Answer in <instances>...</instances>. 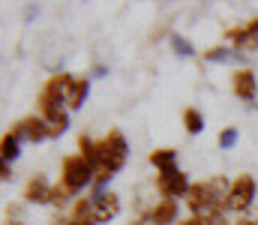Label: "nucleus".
I'll return each instance as SVG.
<instances>
[{
    "label": "nucleus",
    "instance_id": "6e6552de",
    "mask_svg": "<svg viewBox=\"0 0 258 225\" xmlns=\"http://www.w3.org/2000/svg\"><path fill=\"white\" fill-rule=\"evenodd\" d=\"M231 90H234V96L237 99H243V102H252L255 99V72L252 69H237V72L231 75Z\"/></svg>",
    "mask_w": 258,
    "mask_h": 225
},
{
    "label": "nucleus",
    "instance_id": "ddd939ff",
    "mask_svg": "<svg viewBox=\"0 0 258 225\" xmlns=\"http://www.w3.org/2000/svg\"><path fill=\"white\" fill-rule=\"evenodd\" d=\"M150 162H153L159 171H171V168H177V150H171V147L153 150V153H150Z\"/></svg>",
    "mask_w": 258,
    "mask_h": 225
},
{
    "label": "nucleus",
    "instance_id": "aec40b11",
    "mask_svg": "<svg viewBox=\"0 0 258 225\" xmlns=\"http://www.w3.org/2000/svg\"><path fill=\"white\" fill-rule=\"evenodd\" d=\"M237 138H240V135H237V129H234V126H228V129H222V132H219V147L231 150L234 144H237Z\"/></svg>",
    "mask_w": 258,
    "mask_h": 225
},
{
    "label": "nucleus",
    "instance_id": "f3484780",
    "mask_svg": "<svg viewBox=\"0 0 258 225\" xmlns=\"http://www.w3.org/2000/svg\"><path fill=\"white\" fill-rule=\"evenodd\" d=\"M45 123H48V138H57V135H63L66 129H69V117H66V111L63 114H57V117H48Z\"/></svg>",
    "mask_w": 258,
    "mask_h": 225
},
{
    "label": "nucleus",
    "instance_id": "39448f33",
    "mask_svg": "<svg viewBox=\"0 0 258 225\" xmlns=\"http://www.w3.org/2000/svg\"><path fill=\"white\" fill-rule=\"evenodd\" d=\"M12 135L18 138V141H45L48 138V123H45V117H24V120H18L15 126H12Z\"/></svg>",
    "mask_w": 258,
    "mask_h": 225
},
{
    "label": "nucleus",
    "instance_id": "a211bd4d",
    "mask_svg": "<svg viewBox=\"0 0 258 225\" xmlns=\"http://www.w3.org/2000/svg\"><path fill=\"white\" fill-rule=\"evenodd\" d=\"M21 141L12 135V132H6L3 135V162H9V159H18V153H21Z\"/></svg>",
    "mask_w": 258,
    "mask_h": 225
},
{
    "label": "nucleus",
    "instance_id": "f257e3e1",
    "mask_svg": "<svg viewBox=\"0 0 258 225\" xmlns=\"http://www.w3.org/2000/svg\"><path fill=\"white\" fill-rule=\"evenodd\" d=\"M225 198L213 189L210 180H201V183H192L189 192H186V207L192 210V216H210L216 210H222Z\"/></svg>",
    "mask_w": 258,
    "mask_h": 225
},
{
    "label": "nucleus",
    "instance_id": "4be33fe9",
    "mask_svg": "<svg viewBox=\"0 0 258 225\" xmlns=\"http://www.w3.org/2000/svg\"><path fill=\"white\" fill-rule=\"evenodd\" d=\"M0 177H3V180H9V177H12V174H9V162H3V168H0Z\"/></svg>",
    "mask_w": 258,
    "mask_h": 225
},
{
    "label": "nucleus",
    "instance_id": "f8f14e48",
    "mask_svg": "<svg viewBox=\"0 0 258 225\" xmlns=\"http://www.w3.org/2000/svg\"><path fill=\"white\" fill-rule=\"evenodd\" d=\"M75 225H96V216H93V198H75L72 204V216H69Z\"/></svg>",
    "mask_w": 258,
    "mask_h": 225
},
{
    "label": "nucleus",
    "instance_id": "20e7f679",
    "mask_svg": "<svg viewBox=\"0 0 258 225\" xmlns=\"http://www.w3.org/2000/svg\"><path fill=\"white\" fill-rule=\"evenodd\" d=\"M189 186H192V183L186 180V174H183L180 168L159 171V177H156V189L162 192V198H171V201H177V198H186Z\"/></svg>",
    "mask_w": 258,
    "mask_h": 225
},
{
    "label": "nucleus",
    "instance_id": "1a4fd4ad",
    "mask_svg": "<svg viewBox=\"0 0 258 225\" xmlns=\"http://www.w3.org/2000/svg\"><path fill=\"white\" fill-rule=\"evenodd\" d=\"M48 198H51V183H48L45 174H36L27 183V189H24V201H30V204H48Z\"/></svg>",
    "mask_w": 258,
    "mask_h": 225
},
{
    "label": "nucleus",
    "instance_id": "4468645a",
    "mask_svg": "<svg viewBox=\"0 0 258 225\" xmlns=\"http://www.w3.org/2000/svg\"><path fill=\"white\" fill-rule=\"evenodd\" d=\"M183 126H186L189 135H198V132L204 129V117H201L198 108H186V111H183Z\"/></svg>",
    "mask_w": 258,
    "mask_h": 225
},
{
    "label": "nucleus",
    "instance_id": "7ed1b4c3",
    "mask_svg": "<svg viewBox=\"0 0 258 225\" xmlns=\"http://www.w3.org/2000/svg\"><path fill=\"white\" fill-rule=\"evenodd\" d=\"M252 201H255V180H252L249 174H240V177L231 183L222 210H228V213H243Z\"/></svg>",
    "mask_w": 258,
    "mask_h": 225
},
{
    "label": "nucleus",
    "instance_id": "2eb2a0df",
    "mask_svg": "<svg viewBox=\"0 0 258 225\" xmlns=\"http://www.w3.org/2000/svg\"><path fill=\"white\" fill-rule=\"evenodd\" d=\"M204 60H210V63H225V60H243L234 48H210V51H204Z\"/></svg>",
    "mask_w": 258,
    "mask_h": 225
},
{
    "label": "nucleus",
    "instance_id": "9b49d317",
    "mask_svg": "<svg viewBox=\"0 0 258 225\" xmlns=\"http://www.w3.org/2000/svg\"><path fill=\"white\" fill-rule=\"evenodd\" d=\"M87 93H90V81H87V78H81V75H75V78H72V84H69V90H66V105H69L72 111H78V108L84 105Z\"/></svg>",
    "mask_w": 258,
    "mask_h": 225
},
{
    "label": "nucleus",
    "instance_id": "5701e85b",
    "mask_svg": "<svg viewBox=\"0 0 258 225\" xmlns=\"http://www.w3.org/2000/svg\"><path fill=\"white\" fill-rule=\"evenodd\" d=\"M234 225H258V219H237Z\"/></svg>",
    "mask_w": 258,
    "mask_h": 225
},
{
    "label": "nucleus",
    "instance_id": "dca6fc26",
    "mask_svg": "<svg viewBox=\"0 0 258 225\" xmlns=\"http://www.w3.org/2000/svg\"><path fill=\"white\" fill-rule=\"evenodd\" d=\"M171 48H174V54H177V57H183V60H189V57H195L192 42H189V39H183L180 33H174V36H171Z\"/></svg>",
    "mask_w": 258,
    "mask_h": 225
},
{
    "label": "nucleus",
    "instance_id": "9d476101",
    "mask_svg": "<svg viewBox=\"0 0 258 225\" xmlns=\"http://www.w3.org/2000/svg\"><path fill=\"white\" fill-rule=\"evenodd\" d=\"M147 222H153V225H171V222H177V201H171V198L156 201V207L150 210Z\"/></svg>",
    "mask_w": 258,
    "mask_h": 225
},
{
    "label": "nucleus",
    "instance_id": "0eeeda50",
    "mask_svg": "<svg viewBox=\"0 0 258 225\" xmlns=\"http://www.w3.org/2000/svg\"><path fill=\"white\" fill-rule=\"evenodd\" d=\"M225 39L231 42V48L240 54V57H246V54H252L258 48V36L252 27H231L228 33H225Z\"/></svg>",
    "mask_w": 258,
    "mask_h": 225
},
{
    "label": "nucleus",
    "instance_id": "f03ea898",
    "mask_svg": "<svg viewBox=\"0 0 258 225\" xmlns=\"http://www.w3.org/2000/svg\"><path fill=\"white\" fill-rule=\"evenodd\" d=\"M96 180V171H93V165L84 159V156H66L63 159V174H60V183H63L66 189L75 195V192H81V189H87L90 183Z\"/></svg>",
    "mask_w": 258,
    "mask_h": 225
},
{
    "label": "nucleus",
    "instance_id": "b1692460",
    "mask_svg": "<svg viewBox=\"0 0 258 225\" xmlns=\"http://www.w3.org/2000/svg\"><path fill=\"white\" fill-rule=\"evenodd\" d=\"M249 27H252V30H255V36H258V18H255V21H252V24H249Z\"/></svg>",
    "mask_w": 258,
    "mask_h": 225
},
{
    "label": "nucleus",
    "instance_id": "412c9836",
    "mask_svg": "<svg viewBox=\"0 0 258 225\" xmlns=\"http://www.w3.org/2000/svg\"><path fill=\"white\" fill-rule=\"evenodd\" d=\"M180 225H210V219L207 216H189V219H183Z\"/></svg>",
    "mask_w": 258,
    "mask_h": 225
},
{
    "label": "nucleus",
    "instance_id": "423d86ee",
    "mask_svg": "<svg viewBox=\"0 0 258 225\" xmlns=\"http://www.w3.org/2000/svg\"><path fill=\"white\" fill-rule=\"evenodd\" d=\"M117 213H120V198H117L114 192H99V195H93V216H96V225L111 222Z\"/></svg>",
    "mask_w": 258,
    "mask_h": 225
},
{
    "label": "nucleus",
    "instance_id": "6ab92c4d",
    "mask_svg": "<svg viewBox=\"0 0 258 225\" xmlns=\"http://www.w3.org/2000/svg\"><path fill=\"white\" fill-rule=\"evenodd\" d=\"M69 198H72V192L66 189L63 183H57V186H51V198H48V204H54V207H66Z\"/></svg>",
    "mask_w": 258,
    "mask_h": 225
}]
</instances>
